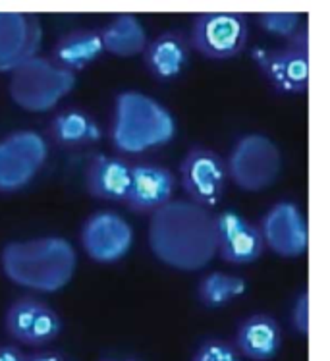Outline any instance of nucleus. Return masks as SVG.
I'll use <instances>...</instances> for the list:
<instances>
[{
  "label": "nucleus",
  "mask_w": 330,
  "mask_h": 361,
  "mask_svg": "<svg viewBox=\"0 0 330 361\" xmlns=\"http://www.w3.org/2000/svg\"><path fill=\"white\" fill-rule=\"evenodd\" d=\"M0 269L16 286L52 294L72 282L78 253L60 236L14 240L0 251Z\"/></svg>",
  "instance_id": "obj_1"
},
{
  "label": "nucleus",
  "mask_w": 330,
  "mask_h": 361,
  "mask_svg": "<svg viewBox=\"0 0 330 361\" xmlns=\"http://www.w3.org/2000/svg\"><path fill=\"white\" fill-rule=\"evenodd\" d=\"M176 118L157 99L140 91H122L114 103L110 137L120 153H145L174 140Z\"/></svg>",
  "instance_id": "obj_2"
},
{
  "label": "nucleus",
  "mask_w": 330,
  "mask_h": 361,
  "mask_svg": "<svg viewBox=\"0 0 330 361\" xmlns=\"http://www.w3.org/2000/svg\"><path fill=\"white\" fill-rule=\"evenodd\" d=\"M230 182L248 193L269 190L279 182L284 159L274 141L261 132L240 135L226 159Z\"/></svg>",
  "instance_id": "obj_3"
},
{
  "label": "nucleus",
  "mask_w": 330,
  "mask_h": 361,
  "mask_svg": "<svg viewBox=\"0 0 330 361\" xmlns=\"http://www.w3.org/2000/svg\"><path fill=\"white\" fill-rule=\"evenodd\" d=\"M75 74L56 66L51 59L35 56L12 72L10 99L22 111L49 112L75 87Z\"/></svg>",
  "instance_id": "obj_4"
},
{
  "label": "nucleus",
  "mask_w": 330,
  "mask_h": 361,
  "mask_svg": "<svg viewBox=\"0 0 330 361\" xmlns=\"http://www.w3.org/2000/svg\"><path fill=\"white\" fill-rule=\"evenodd\" d=\"M250 39V20L242 12H201L191 20V49L203 59L222 62L240 56Z\"/></svg>",
  "instance_id": "obj_5"
},
{
  "label": "nucleus",
  "mask_w": 330,
  "mask_h": 361,
  "mask_svg": "<svg viewBox=\"0 0 330 361\" xmlns=\"http://www.w3.org/2000/svg\"><path fill=\"white\" fill-rule=\"evenodd\" d=\"M230 182L226 161L207 145L188 149L180 162V185L188 200L201 209L219 205Z\"/></svg>",
  "instance_id": "obj_6"
},
{
  "label": "nucleus",
  "mask_w": 330,
  "mask_h": 361,
  "mask_svg": "<svg viewBox=\"0 0 330 361\" xmlns=\"http://www.w3.org/2000/svg\"><path fill=\"white\" fill-rule=\"evenodd\" d=\"M49 155L39 132L18 130L0 140V193L22 192L35 180Z\"/></svg>",
  "instance_id": "obj_7"
},
{
  "label": "nucleus",
  "mask_w": 330,
  "mask_h": 361,
  "mask_svg": "<svg viewBox=\"0 0 330 361\" xmlns=\"http://www.w3.org/2000/svg\"><path fill=\"white\" fill-rule=\"evenodd\" d=\"M4 331L20 346L44 348L64 331V323L51 305L33 295H20L4 311Z\"/></svg>",
  "instance_id": "obj_8"
},
{
  "label": "nucleus",
  "mask_w": 330,
  "mask_h": 361,
  "mask_svg": "<svg viewBox=\"0 0 330 361\" xmlns=\"http://www.w3.org/2000/svg\"><path fill=\"white\" fill-rule=\"evenodd\" d=\"M80 242L91 261L99 265H114L132 251L133 228L122 214L99 211L83 222Z\"/></svg>",
  "instance_id": "obj_9"
},
{
  "label": "nucleus",
  "mask_w": 330,
  "mask_h": 361,
  "mask_svg": "<svg viewBox=\"0 0 330 361\" xmlns=\"http://www.w3.org/2000/svg\"><path fill=\"white\" fill-rule=\"evenodd\" d=\"M267 250L280 259H298L309 247V226L298 203L282 200L269 207L259 221Z\"/></svg>",
  "instance_id": "obj_10"
},
{
  "label": "nucleus",
  "mask_w": 330,
  "mask_h": 361,
  "mask_svg": "<svg viewBox=\"0 0 330 361\" xmlns=\"http://www.w3.org/2000/svg\"><path fill=\"white\" fill-rule=\"evenodd\" d=\"M259 74L274 93L284 97L303 95L309 87V52L284 44L282 49L257 47L251 52Z\"/></svg>",
  "instance_id": "obj_11"
},
{
  "label": "nucleus",
  "mask_w": 330,
  "mask_h": 361,
  "mask_svg": "<svg viewBox=\"0 0 330 361\" xmlns=\"http://www.w3.org/2000/svg\"><path fill=\"white\" fill-rule=\"evenodd\" d=\"M214 222H216L219 255L228 265L245 267L257 263L263 257L267 245L259 224L245 219L234 209H226L216 214Z\"/></svg>",
  "instance_id": "obj_12"
},
{
  "label": "nucleus",
  "mask_w": 330,
  "mask_h": 361,
  "mask_svg": "<svg viewBox=\"0 0 330 361\" xmlns=\"http://www.w3.org/2000/svg\"><path fill=\"white\" fill-rule=\"evenodd\" d=\"M43 27L35 14L0 12V72H14L39 56Z\"/></svg>",
  "instance_id": "obj_13"
},
{
  "label": "nucleus",
  "mask_w": 330,
  "mask_h": 361,
  "mask_svg": "<svg viewBox=\"0 0 330 361\" xmlns=\"http://www.w3.org/2000/svg\"><path fill=\"white\" fill-rule=\"evenodd\" d=\"M174 192L176 176L172 170L153 162L133 164L132 185L126 197V205L133 213L154 214L172 203Z\"/></svg>",
  "instance_id": "obj_14"
},
{
  "label": "nucleus",
  "mask_w": 330,
  "mask_h": 361,
  "mask_svg": "<svg viewBox=\"0 0 330 361\" xmlns=\"http://www.w3.org/2000/svg\"><path fill=\"white\" fill-rule=\"evenodd\" d=\"M234 344L243 360L274 361L284 348L282 324L269 313H251L238 324Z\"/></svg>",
  "instance_id": "obj_15"
},
{
  "label": "nucleus",
  "mask_w": 330,
  "mask_h": 361,
  "mask_svg": "<svg viewBox=\"0 0 330 361\" xmlns=\"http://www.w3.org/2000/svg\"><path fill=\"white\" fill-rule=\"evenodd\" d=\"M132 164L120 157L95 155L85 166V190L99 201L126 203L132 185Z\"/></svg>",
  "instance_id": "obj_16"
},
{
  "label": "nucleus",
  "mask_w": 330,
  "mask_h": 361,
  "mask_svg": "<svg viewBox=\"0 0 330 361\" xmlns=\"http://www.w3.org/2000/svg\"><path fill=\"white\" fill-rule=\"evenodd\" d=\"M191 59L190 37L176 30L164 31L149 41L143 52V64L147 72L157 81L169 83L178 80L185 72Z\"/></svg>",
  "instance_id": "obj_17"
},
{
  "label": "nucleus",
  "mask_w": 330,
  "mask_h": 361,
  "mask_svg": "<svg viewBox=\"0 0 330 361\" xmlns=\"http://www.w3.org/2000/svg\"><path fill=\"white\" fill-rule=\"evenodd\" d=\"M104 52L101 30H73L56 41L52 47L51 60L62 70L78 74L95 64Z\"/></svg>",
  "instance_id": "obj_18"
},
{
  "label": "nucleus",
  "mask_w": 330,
  "mask_h": 361,
  "mask_svg": "<svg viewBox=\"0 0 330 361\" xmlns=\"http://www.w3.org/2000/svg\"><path fill=\"white\" fill-rule=\"evenodd\" d=\"M104 52L118 59H133L143 54L149 44V35L143 22L135 14H118L103 30Z\"/></svg>",
  "instance_id": "obj_19"
},
{
  "label": "nucleus",
  "mask_w": 330,
  "mask_h": 361,
  "mask_svg": "<svg viewBox=\"0 0 330 361\" xmlns=\"http://www.w3.org/2000/svg\"><path fill=\"white\" fill-rule=\"evenodd\" d=\"M52 141L62 147H81L91 145L103 137V130L89 112L81 109L60 111L49 126Z\"/></svg>",
  "instance_id": "obj_20"
},
{
  "label": "nucleus",
  "mask_w": 330,
  "mask_h": 361,
  "mask_svg": "<svg viewBox=\"0 0 330 361\" xmlns=\"http://www.w3.org/2000/svg\"><path fill=\"white\" fill-rule=\"evenodd\" d=\"M248 292V281L243 276L230 273L205 274L197 284V300L207 310H220L228 303H232L238 298H242Z\"/></svg>",
  "instance_id": "obj_21"
},
{
  "label": "nucleus",
  "mask_w": 330,
  "mask_h": 361,
  "mask_svg": "<svg viewBox=\"0 0 330 361\" xmlns=\"http://www.w3.org/2000/svg\"><path fill=\"white\" fill-rule=\"evenodd\" d=\"M255 22L264 33L284 41H290L305 27L303 18L298 12H263L257 16Z\"/></svg>",
  "instance_id": "obj_22"
},
{
  "label": "nucleus",
  "mask_w": 330,
  "mask_h": 361,
  "mask_svg": "<svg viewBox=\"0 0 330 361\" xmlns=\"http://www.w3.org/2000/svg\"><path fill=\"white\" fill-rule=\"evenodd\" d=\"M190 361H243V357L234 342L220 336H207L193 350Z\"/></svg>",
  "instance_id": "obj_23"
},
{
  "label": "nucleus",
  "mask_w": 330,
  "mask_h": 361,
  "mask_svg": "<svg viewBox=\"0 0 330 361\" xmlns=\"http://www.w3.org/2000/svg\"><path fill=\"white\" fill-rule=\"evenodd\" d=\"M290 324L295 334L303 338L309 336V292L301 290V294L295 295L290 310Z\"/></svg>",
  "instance_id": "obj_24"
},
{
  "label": "nucleus",
  "mask_w": 330,
  "mask_h": 361,
  "mask_svg": "<svg viewBox=\"0 0 330 361\" xmlns=\"http://www.w3.org/2000/svg\"><path fill=\"white\" fill-rule=\"evenodd\" d=\"M0 361H28V354L16 344H0Z\"/></svg>",
  "instance_id": "obj_25"
},
{
  "label": "nucleus",
  "mask_w": 330,
  "mask_h": 361,
  "mask_svg": "<svg viewBox=\"0 0 330 361\" xmlns=\"http://www.w3.org/2000/svg\"><path fill=\"white\" fill-rule=\"evenodd\" d=\"M28 361H66V357L60 352H52V350H39L33 354H28Z\"/></svg>",
  "instance_id": "obj_26"
},
{
  "label": "nucleus",
  "mask_w": 330,
  "mask_h": 361,
  "mask_svg": "<svg viewBox=\"0 0 330 361\" xmlns=\"http://www.w3.org/2000/svg\"><path fill=\"white\" fill-rule=\"evenodd\" d=\"M101 361H140V360H135V357H122V360H118V357H104V360Z\"/></svg>",
  "instance_id": "obj_27"
}]
</instances>
